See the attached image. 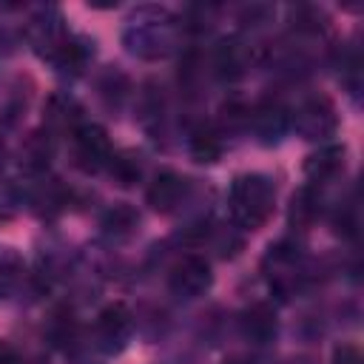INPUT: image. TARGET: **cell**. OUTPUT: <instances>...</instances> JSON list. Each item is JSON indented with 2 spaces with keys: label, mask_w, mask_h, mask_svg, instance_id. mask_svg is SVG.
Returning <instances> with one entry per match:
<instances>
[{
  "label": "cell",
  "mask_w": 364,
  "mask_h": 364,
  "mask_svg": "<svg viewBox=\"0 0 364 364\" xmlns=\"http://www.w3.org/2000/svg\"><path fill=\"white\" fill-rule=\"evenodd\" d=\"M122 43L142 60H165L179 46V20L165 9H139L128 20Z\"/></svg>",
  "instance_id": "cell-1"
},
{
  "label": "cell",
  "mask_w": 364,
  "mask_h": 364,
  "mask_svg": "<svg viewBox=\"0 0 364 364\" xmlns=\"http://www.w3.org/2000/svg\"><path fill=\"white\" fill-rule=\"evenodd\" d=\"M276 205V188L264 173H242L233 179L230 193H228V208H230V219L245 228V230H256L262 228Z\"/></svg>",
  "instance_id": "cell-2"
},
{
  "label": "cell",
  "mask_w": 364,
  "mask_h": 364,
  "mask_svg": "<svg viewBox=\"0 0 364 364\" xmlns=\"http://www.w3.org/2000/svg\"><path fill=\"white\" fill-rule=\"evenodd\" d=\"M290 125H293V131L301 139L321 142V139H327V136L336 134L338 114H336V105L324 94H313V97H304L296 105V111L290 114Z\"/></svg>",
  "instance_id": "cell-3"
},
{
  "label": "cell",
  "mask_w": 364,
  "mask_h": 364,
  "mask_svg": "<svg viewBox=\"0 0 364 364\" xmlns=\"http://www.w3.org/2000/svg\"><path fill=\"white\" fill-rule=\"evenodd\" d=\"M262 270H264V279L267 284L287 296L299 287V279L304 276V259H301V250L293 245V242H279L267 250L264 262H262Z\"/></svg>",
  "instance_id": "cell-4"
},
{
  "label": "cell",
  "mask_w": 364,
  "mask_h": 364,
  "mask_svg": "<svg viewBox=\"0 0 364 364\" xmlns=\"http://www.w3.org/2000/svg\"><path fill=\"white\" fill-rule=\"evenodd\" d=\"M131 333H134V316L125 304L114 301L100 310L97 324H94V341L105 355L122 353L125 344L131 341Z\"/></svg>",
  "instance_id": "cell-5"
},
{
  "label": "cell",
  "mask_w": 364,
  "mask_h": 364,
  "mask_svg": "<svg viewBox=\"0 0 364 364\" xmlns=\"http://www.w3.org/2000/svg\"><path fill=\"white\" fill-rule=\"evenodd\" d=\"M111 139L105 134V128L100 125H80L74 134H71V156H74V165L85 173H97L108 165L111 159Z\"/></svg>",
  "instance_id": "cell-6"
},
{
  "label": "cell",
  "mask_w": 364,
  "mask_h": 364,
  "mask_svg": "<svg viewBox=\"0 0 364 364\" xmlns=\"http://www.w3.org/2000/svg\"><path fill=\"white\" fill-rule=\"evenodd\" d=\"M213 282L210 264L202 256H182L171 273H168V287L179 299H199Z\"/></svg>",
  "instance_id": "cell-7"
},
{
  "label": "cell",
  "mask_w": 364,
  "mask_h": 364,
  "mask_svg": "<svg viewBox=\"0 0 364 364\" xmlns=\"http://www.w3.org/2000/svg\"><path fill=\"white\" fill-rule=\"evenodd\" d=\"M68 37H71V34L65 31L63 17L57 14V9H40V11L31 17V23H28V43H31L34 51H37L40 57H46L48 63L60 54V48L65 46Z\"/></svg>",
  "instance_id": "cell-8"
},
{
  "label": "cell",
  "mask_w": 364,
  "mask_h": 364,
  "mask_svg": "<svg viewBox=\"0 0 364 364\" xmlns=\"http://www.w3.org/2000/svg\"><path fill=\"white\" fill-rule=\"evenodd\" d=\"M247 128L256 134L262 145H273L290 128V111L279 100H262L247 108Z\"/></svg>",
  "instance_id": "cell-9"
},
{
  "label": "cell",
  "mask_w": 364,
  "mask_h": 364,
  "mask_svg": "<svg viewBox=\"0 0 364 364\" xmlns=\"http://www.w3.org/2000/svg\"><path fill=\"white\" fill-rule=\"evenodd\" d=\"M191 193V182L176 171H162L148 188V205L159 213H173Z\"/></svg>",
  "instance_id": "cell-10"
},
{
  "label": "cell",
  "mask_w": 364,
  "mask_h": 364,
  "mask_svg": "<svg viewBox=\"0 0 364 364\" xmlns=\"http://www.w3.org/2000/svg\"><path fill=\"white\" fill-rule=\"evenodd\" d=\"M239 324H242V336H245L250 344H270V341L276 338V333H279L276 310H273L270 304H264V301L250 304V307L242 313Z\"/></svg>",
  "instance_id": "cell-11"
},
{
  "label": "cell",
  "mask_w": 364,
  "mask_h": 364,
  "mask_svg": "<svg viewBox=\"0 0 364 364\" xmlns=\"http://www.w3.org/2000/svg\"><path fill=\"white\" fill-rule=\"evenodd\" d=\"M80 114H82L80 102H77L74 97H68V94H54V97L48 100V105H46V122H48V128L57 131V134H63V131L74 134V131L82 125V122H80Z\"/></svg>",
  "instance_id": "cell-12"
},
{
  "label": "cell",
  "mask_w": 364,
  "mask_h": 364,
  "mask_svg": "<svg viewBox=\"0 0 364 364\" xmlns=\"http://www.w3.org/2000/svg\"><path fill=\"white\" fill-rule=\"evenodd\" d=\"M51 156H54V139H51V134L46 131H34V134H28L26 139H23V145H20V165L26 168V171H31V173H40V171H46L48 168V162H51Z\"/></svg>",
  "instance_id": "cell-13"
},
{
  "label": "cell",
  "mask_w": 364,
  "mask_h": 364,
  "mask_svg": "<svg viewBox=\"0 0 364 364\" xmlns=\"http://www.w3.org/2000/svg\"><path fill=\"white\" fill-rule=\"evenodd\" d=\"M341 168H344V151L336 148V145H327V148L310 154L307 162H304V173H307L310 182H327Z\"/></svg>",
  "instance_id": "cell-14"
},
{
  "label": "cell",
  "mask_w": 364,
  "mask_h": 364,
  "mask_svg": "<svg viewBox=\"0 0 364 364\" xmlns=\"http://www.w3.org/2000/svg\"><path fill=\"white\" fill-rule=\"evenodd\" d=\"M188 148H191V156L196 162H216L219 154H222V136L216 128L210 125H196L191 131V139H188Z\"/></svg>",
  "instance_id": "cell-15"
},
{
  "label": "cell",
  "mask_w": 364,
  "mask_h": 364,
  "mask_svg": "<svg viewBox=\"0 0 364 364\" xmlns=\"http://www.w3.org/2000/svg\"><path fill=\"white\" fill-rule=\"evenodd\" d=\"M136 228H139V213H136L131 205H125V202L114 205V208L102 216V230H105V236L128 239V236L136 233Z\"/></svg>",
  "instance_id": "cell-16"
},
{
  "label": "cell",
  "mask_w": 364,
  "mask_h": 364,
  "mask_svg": "<svg viewBox=\"0 0 364 364\" xmlns=\"http://www.w3.org/2000/svg\"><path fill=\"white\" fill-rule=\"evenodd\" d=\"M321 205H318V193L313 185H304L301 191L293 193L290 199V225L293 228H310L313 219L318 216Z\"/></svg>",
  "instance_id": "cell-17"
},
{
  "label": "cell",
  "mask_w": 364,
  "mask_h": 364,
  "mask_svg": "<svg viewBox=\"0 0 364 364\" xmlns=\"http://www.w3.org/2000/svg\"><path fill=\"white\" fill-rule=\"evenodd\" d=\"M219 74L225 77H239L245 68H247V48L239 43V40H222L219 48H216V57H213Z\"/></svg>",
  "instance_id": "cell-18"
},
{
  "label": "cell",
  "mask_w": 364,
  "mask_h": 364,
  "mask_svg": "<svg viewBox=\"0 0 364 364\" xmlns=\"http://www.w3.org/2000/svg\"><path fill=\"white\" fill-rule=\"evenodd\" d=\"M105 168L111 171V176L117 179V185L128 188V185H134L142 176V156L134 154V151H119V154H111V159H108Z\"/></svg>",
  "instance_id": "cell-19"
},
{
  "label": "cell",
  "mask_w": 364,
  "mask_h": 364,
  "mask_svg": "<svg viewBox=\"0 0 364 364\" xmlns=\"http://www.w3.org/2000/svg\"><path fill=\"white\" fill-rule=\"evenodd\" d=\"M20 273H23V264L14 253L0 256V299L14 290V284L20 282Z\"/></svg>",
  "instance_id": "cell-20"
},
{
  "label": "cell",
  "mask_w": 364,
  "mask_h": 364,
  "mask_svg": "<svg viewBox=\"0 0 364 364\" xmlns=\"http://www.w3.org/2000/svg\"><path fill=\"white\" fill-rule=\"evenodd\" d=\"M17 205H20V196H17L14 185L0 179V216H11L17 210Z\"/></svg>",
  "instance_id": "cell-21"
},
{
  "label": "cell",
  "mask_w": 364,
  "mask_h": 364,
  "mask_svg": "<svg viewBox=\"0 0 364 364\" xmlns=\"http://www.w3.org/2000/svg\"><path fill=\"white\" fill-rule=\"evenodd\" d=\"M330 364H364V358H361V350L355 344H338L333 350V361Z\"/></svg>",
  "instance_id": "cell-22"
},
{
  "label": "cell",
  "mask_w": 364,
  "mask_h": 364,
  "mask_svg": "<svg viewBox=\"0 0 364 364\" xmlns=\"http://www.w3.org/2000/svg\"><path fill=\"white\" fill-rule=\"evenodd\" d=\"M0 364H20V355H17L14 347L6 344V341H0Z\"/></svg>",
  "instance_id": "cell-23"
},
{
  "label": "cell",
  "mask_w": 364,
  "mask_h": 364,
  "mask_svg": "<svg viewBox=\"0 0 364 364\" xmlns=\"http://www.w3.org/2000/svg\"><path fill=\"white\" fill-rule=\"evenodd\" d=\"M6 156H9V151H6V142H3V136H0V168L6 165Z\"/></svg>",
  "instance_id": "cell-24"
},
{
  "label": "cell",
  "mask_w": 364,
  "mask_h": 364,
  "mask_svg": "<svg viewBox=\"0 0 364 364\" xmlns=\"http://www.w3.org/2000/svg\"><path fill=\"white\" fill-rule=\"evenodd\" d=\"M228 364H247V361H228Z\"/></svg>",
  "instance_id": "cell-25"
}]
</instances>
